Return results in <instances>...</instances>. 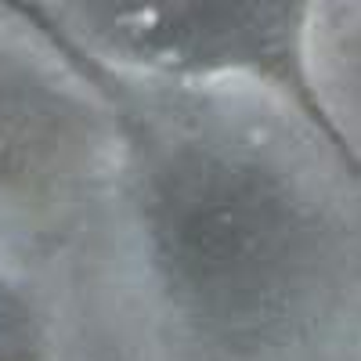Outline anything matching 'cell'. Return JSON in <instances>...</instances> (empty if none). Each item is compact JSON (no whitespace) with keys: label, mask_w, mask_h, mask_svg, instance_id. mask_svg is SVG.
Returning a JSON list of instances; mask_svg holds the SVG:
<instances>
[{"label":"cell","mask_w":361,"mask_h":361,"mask_svg":"<svg viewBox=\"0 0 361 361\" xmlns=\"http://www.w3.org/2000/svg\"><path fill=\"white\" fill-rule=\"evenodd\" d=\"M148 224L177 307L235 347L289 333L333 246L322 209L279 159L180 105L148 170Z\"/></svg>","instance_id":"obj_1"},{"label":"cell","mask_w":361,"mask_h":361,"mask_svg":"<svg viewBox=\"0 0 361 361\" xmlns=\"http://www.w3.org/2000/svg\"><path fill=\"white\" fill-rule=\"evenodd\" d=\"M109 33L134 62L173 80L243 73L282 90L286 102L325 137L340 163L361 177V156L325 109V98L304 66L307 4L296 0H199V4H116Z\"/></svg>","instance_id":"obj_2"}]
</instances>
